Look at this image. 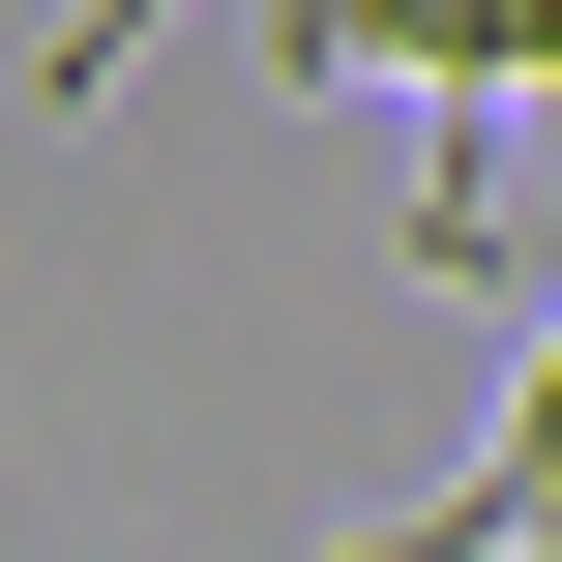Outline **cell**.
I'll return each instance as SVG.
<instances>
[{
    "instance_id": "3957f363",
    "label": "cell",
    "mask_w": 562,
    "mask_h": 562,
    "mask_svg": "<svg viewBox=\"0 0 562 562\" xmlns=\"http://www.w3.org/2000/svg\"><path fill=\"white\" fill-rule=\"evenodd\" d=\"M148 30H178V0H89V30H59V59H30V89H59V119H89V89H119V59H148Z\"/></svg>"
},
{
    "instance_id": "7a4b0ae2",
    "label": "cell",
    "mask_w": 562,
    "mask_h": 562,
    "mask_svg": "<svg viewBox=\"0 0 562 562\" xmlns=\"http://www.w3.org/2000/svg\"><path fill=\"white\" fill-rule=\"evenodd\" d=\"M356 562H562V326H533V385H504V445H474L415 533H356Z\"/></svg>"
},
{
    "instance_id": "6da1fadb",
    "label": "cell",
    "mask_w": 562,
    "mask_h": 562,
    "mask_svg": "<svg viewBox=\"0 0 562 562\" xmlns=\"http://www.w3.org/2000/svg\"><path fill=\"white\" fill-rule=\"evenodd\" d=\"M267 89H415V119H445L415 207H474V119H533V30H504V0H267Z\"/></svg>"
}]
</instances>
